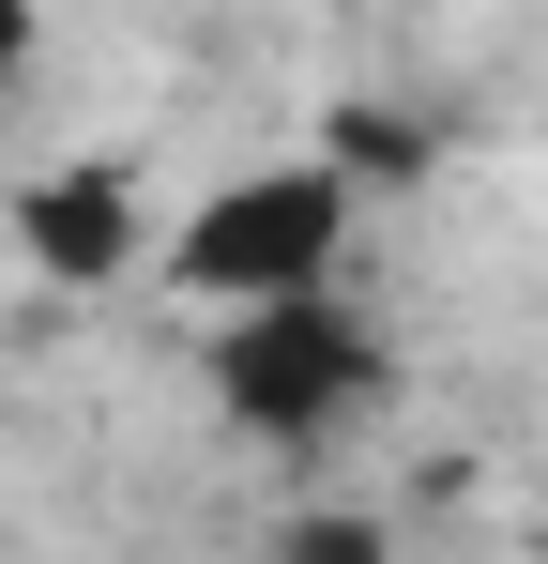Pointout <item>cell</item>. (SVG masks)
Instances as JSON below:
<instances>
[{
    "instance_id": "6da1fadb",
    "label": "cell",
    "mask_w": 548,
    "mask_h": 564,
    "mask_svg": "<svg viewBox=\"0 0 548 564\" xmlns=\"http://www.w3.org/2000/svg\"><path fill=\"white\" fill-rule=\"evenodd\" d=\"M336 245H351V169L336 153H305V169H244V184H213L183 214V290H229V305H289V290L336 275Z\"/></svg>"
},
{
    "instance_id": "7a4b0ae2",
    "label": "cell",
    "mask_w": 548,
    "mask_h": 564,
    "mask_svg": "<svg viewBox=\"0 0 548 564\" xmlns=\"http://www.w3.org/2000/svg\"><path fill=\"white\" fill-rule=\"evenodd\" d=\"M365 321L336 290H289V305H244L229 336H213V397H229V427H260V443H320L336 412H365Z\"/></svg>"
},
{
    "instance_id": "3957f363",
    "label": "cell",
    "mask_w": 548,
    "mask_h": 564,
    "mask_svg": "<svg viewBox=\"0 0 548 564\" xmlns=\"http://www.w3.org/2000/svg\"><path fill=\"white\" fill-rule=\"evenodd\" d=\"M15 245H31L62 290H107L122 260H138V198H122V169H46V184L15 198Z\"/></svg>"
},
{
    "instance_id": "277c9868",
    "label": "cell",
    "mask_w": 548,
    "mask_h": 564,
    "mask_svg": "<svg viewBox=\"0 0 548 564\" xmlns=\"http://www.w3.org/2000/svg\"><path fill=\"white\" fill-rule=\"evenodd\" d=\"M336 169H381V184H412V169H427V122H396V107H336Z\"/></svg>"
},
{
    "instance_id": "5b68a950",
    "label": "cell",
    "mask_w": 548,
    "mask_h": 564,
    "mask_svg": "<svg viewBox=\"0 0 548 564\" xmlns=\"http://www.w3.org/2000/svg\"><path fill=\"white\" fill-rule=\"evenodd\" d=\"M274 564H381V519H289Z\"/></svg>"
},
{
    "instance_id": "8992f818",
    "label": "cell",
    "mask_w": 548,
    "mask_h": 564,
    "mask_svg": "<svg viewBox=\"0 0 548 564\" xmlns=\"http://www.w3.org/2000/svg\"><path fill=\"white\" fill-rule=\"evenodd\" d=\"M15 62H31V0H0V77H15Z\"/></svg>"
}]
</instances>
